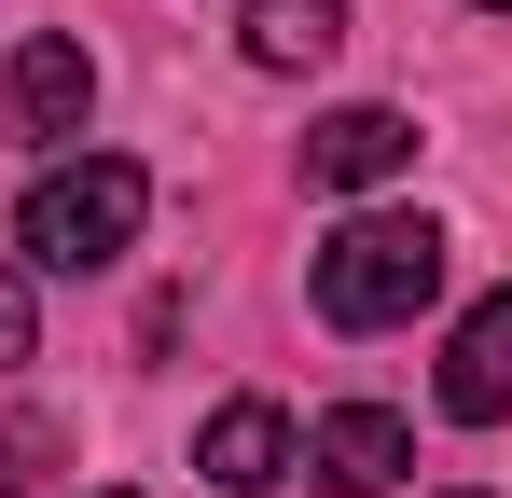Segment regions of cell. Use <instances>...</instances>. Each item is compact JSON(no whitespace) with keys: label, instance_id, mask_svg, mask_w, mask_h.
I'll return each mask as SVG.
<instances>
[{"label":"cell","instance_id":"7a4b0ae2","mask_svg":"<svg viewBox=\"0 0 512 498\" xmlns=\"http://www.w3.org/2000/svg\"><path fill=\"white\" fill-rule=\"evenodd\" d=\"M153 222V180L125 153H84V166H42L28 180V208H14V249L42 263V277H97L111 249Z\"/></svg>","mask_w":512,"mask_h":498},{"label":"cell","instance_id":"52a82bcc","mask_svg":"<svg viewBox=\"0 0 512 498\" xmlns=\"http://www.w3.org/2000/svg\"><path fill=\"white\" fill-rule=\"evenodd\" d=\"M416 166V125L402 111H333L319 139H305V180H333V194H374V180H402Z\"/></svg>","mask_w":512,"mask_h":498},{"label":"cell","instance_id":"277c9868","mask_svg":"<svg viewBox=\"0 0 512 498\" xmlns=\"http://www.w3.org/2000/svg\"><path fill=\"white\" fill-rule=\"evenodd\" d=\"M305 471H319L333 498H388L402 471H416V429H402L388 402H333L319 429H305Z\"/></svg>","mask_w":512,"mask_h":498},{"label":"cell","instance_id":"8fae6325","mask_svg":"<svg viewBox=\"0 0 512 498\" xmlns=\"http://www.w3.org/2000/svg\"><path fill=\"white\" fill-rule=\"evenodd\" d=\"M485 14H512V0H485Z\"/></svg>","mask_w":512,"mask_h":498},{"label":"cell","instance_id":"4fadbf2b","mask_svg":"<svg viewBox=\"0 0 512 498\" xmlns=\"http://www.w3.org/2000/svg\"><path fill=\"white\" fill-rule=\"evenodd\" d=\"M111 498H125V485H111Z\"/></svg>","mask_w":512,"mask_h":498},{"label":"cell","instance_id":"ba28073f","mask_svg":"<svg viewBox=\"0 0 512 498\" xmlns=\"http://www.w3.org/2000/svg\"><path fill=\"white\" fill-rule=\"evenodd\" d=\"M333 42H346V0H250L236 14V56L250 70H319Z\"/></svg>","mask_w":512,"mask_h":498},{"label":"cell","instance_id":"6da1fadb","mask_svg":"<svg viewBox=\"0 0 512 498\" xmlns=\"http://www.w3.org/2000/svg\"><path fill=\"white\" fill-rule=\"evenodd\" d=\"M416 305H443V222L416 208H374L319 249V319L333 332H402Z\"/></svg>","mask_w":512,"mask_h":498},{"label":"cell","instance_id":"8992f818","mask_svg":"<svg viewBox=\"0 0 512 498\" xmlns=\"http://www.w3.org/2000/svg\"><path fill=\"white\" fill-rule=\"evenodd\" d=\"M194 471H208L222 498H263L277 471H291V415H277V402H222L208 443H194Z\"/></svg>","mask_w":512,"mask_h":498},{"label":"cell","instance_id":"9c48e42d","mask_svg":"<svg viewBox=\"0 0 512 498\" xmlns=\"http://www.w3.org/2000/svg\"><path fill=\"white\" fill-rule=\"evenodd\" d=\"M14 360H28V277L0 263V374H14Z\"/></svg>","mask_w":512,"mask_h":498},{"label":"cell","instance_id":"3957f363","mask_svg":"<svg viewBox=\"0 0 512 498\" xmlns=\"http://www.w3.org/2000/svg\"><path fill=\"white\" fill-rule=\"evenodd\" d=\"M0 111H14V139H84V111H97V56L70 42V28L14 42V70H0Z\"/></svg>","mask_w":512,"mask_h":498},{"label":"cell","instance_id":"7c38bea8","mask_svg":"<svg viewBox=\"0 0 512 498\" xmlns=\"http://www.w3.org/2000/svg\"><path fill=\"white\" fill-rule=\"evenodd\" d=\"M457 498H485V485H457Z\"/></svg>","mask_w":512,"mask_h":498},{"label":"cell","instance_id":"30bf717a","mask_svg":"<svg viewBox=\"0 0 512 498\" xmlns=\"http://www.w3.org/2000/svg\"><path fill=\"white\" fill-rule=\"evenodd\" d=\"M28 457H42V443H14V429H0V498H28Z\"/></svg>","mask_w":512,"mask_h":498},{"label":"cell","instance_id":"5b68a950","mask_svg":"<svg viewBox=\"0 0 512 498\" xmlns=\"http://www.w3.org/2000/svg\"><path fill=\"white\" fill-rule=\"evenodd\" d=\"M443 415L457 429H512V291H485L457 346H443Z\"/></svg>","mask_w":512,"mask_h":498}]
</instances>
